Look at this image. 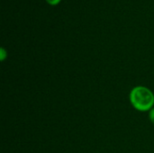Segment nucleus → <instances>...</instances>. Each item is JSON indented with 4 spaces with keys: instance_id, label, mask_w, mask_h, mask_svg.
<instances>
[{
    "instance_id": "obj_4",
    "label": "nucleus",
    "mask_w": 154,
    "mask_h": 153,
    "mask_svg": "<svg viewBox=\"0 0 154 153\" xmlns=\"http://www.w3.org/2000/svg\"><path fill=\"white\" fill-rule=\"evenodd\" d=\"M50 5H58L60 2V0H46Z\"/></svg>"
},
{
    "instance_id": "obj_2",
    "label": "nucleus",
    "mask_w": 154,
    "mask_h": 153,
    "mask_svg": "<svg viewBox=\"0 0 154 153\" xmlns=\"http://www.w3.org/2000/svg\"><path fill=\"white\" fill-rule=\"evenodd\" d=\"M7 57V51L4 49V48H1L0 49V60L1 61H4Z\"/></svg>"
},
{
    "instance_id": "obj_1",
    "label": "nucleus",
    "mask_w": 154,
    "mask_h": 153,
    "mask_svg": "<svg viewBox=\"0 0 154 153\" xmlns=\"http://www.w3.org/2000/svg\"><path fill=\"white\" fill-rule=\"evenodd\" d=\"M130 103L139 112H149L154 107L153 92L144 86L134 87L129 95Z\"/></svg>"
},
{
    "instance_id": "obj_3",
    "label": "nucleus",
    "mask_w": 154,
    "mask_h": 153,
    "mask_svg": "<svg viewBox=\"0 0 154 153\" xmlns=\"http://www.w3.org/2000/svg\"><path fill=\"white\" fill-rule=\"evenodd\" d=\"M149 119H150L151 123L154 125V107H152V108L149 111Z\"/></svg>"
}]
</instances>
